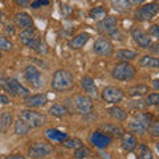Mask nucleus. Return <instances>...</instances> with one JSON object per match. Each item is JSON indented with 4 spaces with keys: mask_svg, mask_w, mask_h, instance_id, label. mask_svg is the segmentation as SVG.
I'll list each match as a JSON object with an SVG mask.
<instances>
[{
    "mask_svg": "<svg viewBox=\"0 0 159 159\" xmlns=\"http://www.w3.org/2000/svg\"><path fill=\"white\" fill-rule=\"evenodd\" d=\"M51 86L54 92H68L74 86V77L70 72L65 70V69H58L54 72L52 81H51Z\"/></svg>",
    "mask_w": 159,
    "mask_h": 159,
    "instance_id": "obj_1",
    "label": "nucleus"
},
{
    "mask_svg": "<svg viewBox=\"0 0 159 159\" xmlns=\"http://www.w3.org/2000/svg\"><path fill=\"white\" fill-rule=\"evenodd\" d=\"M152 123V116L147 113H141L135 116L129 123V130L134 134H145Z\"/></svg>",
    "mask_w": 159,
    "mask_h": 159,
    "instance_id": "obj_2",
    "label": "nucleus"
},
{
    "mask_svg": "<svg viewBox=\"0 0 159 159\" xmlns=\"http://www.w3.org/2000/svg\"><path fill=\"white\" fill-rule=\"evenodd\" d=\"M19 41L31 49H34V51H39V48L43 47V43L40 40V33L34 29L33 27L24 29L23 32H20L19 34Z\"/></svg>",
    "mask_w": 159,
    "mask_h": 159,
    "instance_id": "obj_3",
    "label": "nucleus"
},
{
    "mask_svg": "<svg viewBox=\"0 0 159 159\" xmlns=\"http://www.w3.org/2000/svg\"><path fill=\"white\" fill-rule=\"evenodd\" d=\"M111 76L114 80H118V81H130L135 76V68L131 64L122 61L114 66Z\"/></svg>",
    "mask_w": 159,
    "mask_h": 159,
    "instance_id": "obj_4",
    "label": "nucleus"
},
{
    "mask_svg": "<svg viewBox=\"0 0 159 159\" xmlns=\"http://www.w3.org/2000/svg\"><path fill=\"white\" fill-rule=\"evenodd\" d=\"M2 82V88L11 96H17V97H28L29 90L27 88H24L17 80L15 78H6V80H0Z\"/></svg>",
    "mask_w": 159,
    "mask_h": 159,
    "instance_id": "obj_5",
    "label": "nucleus"
},
{
    "mask_svg": "<svg viewBox=\"0 0 159 159\" xmlns=\"http://www.w3.org/2000/svg\"><path fill=\"white\" fill-rule=\"evenodd\" d=\"M159 11V6L157 2L147 3L145 6H141L135 12H134V17L138 21H150L157 16Z\"/></svg>",
    "mask_w": 159,
    "mask_h": 159,
    "instance_id": "obj_6",
    "label": "nucleus"
},
{
    "mask_svg": "<svg viewBox=\"0 0 159 159\" xmlns=\"http://www.w3.org/2000/svg\"><path fill=\"white\" fill-rule=\"evenodd\" d=\"M19 116L21 119L28 122L32 127H41L43 125H45V122H47L45 116H43V114H40L37 111H33V110H31V109L21 110L19 113Z\"/></svg>",
    "mask_w": 159,
    "mask_h": 159,
    "instance_id": "obj_7",
    "label": "nucleus"
},
{
    "mask_svg": "<svg viewBox=\"0 0 159 159\" xmlns=\"http://www.w3.org/2000/svg\"><path fill=\"white\" fill-rule=\"evenodd\" d=\"M53 152V146L51 143H45V142H36L29 147L28 154L31 158H45L48 155H51Z\"/></svg>",
    "mask_w": 159,
    "mask_h": 159,
    "instance_id": "obj_8",
    "label": "nucleus"
},
{
    "mask_svg": "<svg viewBox=\"0 0 159 159\" xmlns=\"http://www.w3.org/2000/svg\"><path fill=\"white\" fill-rule=\"evenodd\" d=\"M101 98L106 103H119L123 98V92L116 86H106L101 93Z\"/></svg>",
    "mask_w": 159,
    "mask_h": 159,
    "instance_id": "obj_9",
    "label": "nucleus"
},
{
    "mask_svg": "<svg viewBox=\"0 0 159 159\" xmlns=\"http://www.w3.org/2000/svg\"><path fill=\"white\" fill-rule=\"evenodd\" d=\"M24 76H25L27 81L31 84L33 88H41L43 84H44V80H43V76L40 70L33 66V65H28L25 69H24Z\"/></svg>",
    "mask_w": 159,
    "mask_h": 159,
    "instance_id": "obj_10",
    "label": "nucleus"
},
{
    "mask_svg": "<svg viewBox=\"0 0 159 159\" xmlns=\"http://www.w3.org/2000/svg\"><path fill=\"white\" fill-rule=\"evenodd\" d=\"M90 142L94 147L97 148H106L110 146V143L113 142V137H110L109 134L103 131H93L90 135Z\"/></svg>",
    "mask_w": 159,
    "mask_h": 159,
    "instance_id": "obj_11",
    "label": "nucleus"
},
{
    "mask_svg": "<svg viewBox=\"0 0 159 159\" xmlns=\"http://www.w3.org/2000/svg\"><path fill=\"white\" fill-rule=\"evenodd\" d=\"M93 51H94V53L99 54V56H111L114 52V45L107 39L101 37V39L96 40V43H94V45H93Z\"/></svg>",
    "mask_w": 159,
    "mask_h": 159,
    "instance_id": "obj_12",
    "label": "nucleus"
},
{
    "mask_svg": "<svg viewBox=\"0 0 159 159\" xmlns=\"http://www.w3.org/2000/svg\"><path fill=\"white\" fill-rule=\"evenodd\" d=\"M74 106L80 114H90L94 109L92 98L88 96H77L74 99Z\"/></svg>",
    "mask_w": 159,
    "mask_h": 159,
    "instance_id": "obj_13",
    "label": "nucleus"
},
{
    "mask_svg": "<svg viewBox=\"0 0 159 159\" xmlns=\"http://www.w3.org/2000/svg\"><path fill=\"white\" fill-rule=\"evenodd\" d=\"M131 37L138 44L141 48H148L151 45V37L148 36V33H146L143 29L141 28H133L131 29Z\"/></svg>",
    "mask_w": 159,
    "mask_h": 159,
    "instance_id": "obj_14",
    "label": "nucleus"
},
{
    "mask_svg": "<svg viewBox=\"0 0 159 159\" xmlns=\"http://www.w3.org/2000/svg\"><path fill=\"white\" fill-rule=\"evenodd\" d=\"M138 146V139L131 133H122L121 135V147L125 152H131Z\"/></svg>",
    "mask_w": 159,
    "mask_h": 159,
    "instance_id": "obj_15",
    "label": "nucleus"
},
{
    "mask_svg": "<svg viewBox=\"0 0 159 159\" xmlns=\"http://www.w3.org/2000/svg\"><path fill=\"white\" fill-rule=\"evenodd\" d=\"M98 27L103 33L114 34L116 31H117V20H116L114 16H107L106 15V16L102 17V20L98 23Z\"/></svg>",
    "mask_w": 159,
    "mask_h": 159,
    "instance_id": "obj_16",
    "label": "nucleus"
},
{
    "mask_svg": "<svg viewBox=\"0 0 159 159\" xmlns=\"http://www.w3.org/2000/svg\"><path fill=\"white\" fill-rule=\"evenodd\" d=\"M48 102V97L45 94H33L25 97V105L28 107H41Z\"/></svg>",
    "mask_w": 159,
    "mask_h": 159,
    "instance_id": "obj_17",
    "label": "nucleus"
},
{
    "mask_svg": "<svg viewBox=\"0 0 159 159\" xmlns=\"http://www.w3.org/2000/svg\"><path fill=\"white\" fill-rule=\"evenodd\" d=\"M81 88L85 90L88 97H97V94H98L97 85L94 84L92 77H88V76L86 77H82L81 78Z\"/></svg>",
    "mask_w": 159,
    "mask_h": 159,
    "instance_id": "obj_18",
    "label": "nucleus"
},
{
    "mask_svg": "<svg viewBox=\"0 0 159 159\" xmlns=\"http://www.w3.org/2000/svg\"><path fill=\"white\" fill-rule=\"evenodd\" d=\"M13 19H15V23H16V25L20 27L21 29H27V28L33 27V21H32L31 16H29L28 13H25V12H19V13H16Z\"/></svg>",
    "mask_w": 159,
    "mask_h": 159,
    "instance_id": "obj_19",
    "label": "nucleus"
},
{
    "mask_svg": "<svg viewBox=\"0 0 159 159\" xmlns=\"http://www.w3.org/2000/svg\"><path fill=\"white\" fill-rule=\"evenodd\" d=\"M89 39H90V36H89V33H80L77 34L76 37H73L70 41H69V48L70 49H81L82 47L86 45V43L89 41Z\"/></svg>",
    "mask_w": 159,
    "mask_h": 159,
    "instance_id": "obj_20",
    "label": "nucleus"
},
{
    "mask_svg": "<svg viewBox=\"0 0 159 159\" xmlns=\"http://www.w3.org/2000/svg\"><path fill=\"white\" fill-rule=\"evenodd\" d=\"M45 135H47L48 139H51V141H53V142H62L68 138L66 133L60 131V130H57V129H48V130L45 131Z\"/></svg>",
    "mask_w": 159,
    "mask_h": 159,
    "instance_id": "obj_21",
    "label": "nucleus"
},
{
    "mask_svg": "<svg viewBox=\"0 0 159 159\" xmlns=\"http://www.w3.org/2000/svg\"><path fill=\"white\" fill-rule=\"evenodd\" d=\"M12 122H13L12 114H9V113L0 114V133H2V134L7 133L9 129H11Z\"/></svg>",
    "mask_w": 159,
    "mask_h": 159,
    "instance_id": "obj_22",
    "label": "nucleus"
},
{
    "mask_svg": "<svg viewBox=\"0 0 159 159\" xmlns=\"http://www.w3.org/2000/svg\"><path fill=\"white\" fill-rule=\"evenodd\" d=\"M31 129H32V126L21 118L15 122V133H16V135H27V134L31 131Z\"/></svg>",
    "mask_w": 159,
    "mask_h": 159,
    "instance_id": "obj_23",
    "label": "nucleus"
},
{
    "mask_svg": "<svg viewBox=\"0 0 159 159\" xmlns=\"http://www.w3.org/2000/svg\"><path fill=\"white\" fill-rule=\"evenodd\" d=\"M107 113H109V116H110L111 118L117 119V121H125V119H127V113L123 110L122 107L111 106V107L107 109Z\"/></svg>",
    "mask_w": 159,
    "mask_h": 159,
    "instance_id": "obj_24",
    "label": "nucleus"
},
{
    "mask_svg": "<svg viewBox=\"0 0 159 159\" xmlns=\"http://www.w3.org/2000/svg\"><path fill=\"white\" fill-rule=\"evenodd\" d=\"M139 65L143 68H148V69H157L159 66V61L154 56H143L139 60Z\"/></svg>",
    "mask_w": 159,
    "mask_h": 159,
    "instance_id": "obj_25",
    "label": "nucleus"
},
{
    "mask_svg": "<svg viewBox=\"0 0 159 159\" xmlns=\"http://www.w3.org/2000/svg\"><path fill=\"white\" fill-rule=\"evenodd\" d=\"M101 129L103 130V133L109 134L110 137H121L122 135V129L117 126V125H111V123H107V125H102Z\"/></svg>",
    "mask_w": 159,
    "mask_h": 159,
    "instance_id": "obj_26",
    "label": "nucleus"
},
{
    "mask_svg": "<svg viewBox=\"0 0 159 159\" xmlns=\"http://www.w3.org/2000/svg\"><path fill=\"white\" fill-rule=\"evenodd\" d=\"M117 57L121 60V61H133L134 58H137V53L134 51H130V49H121V51L117 52Z\"/></svg>",
    "mask_w": 159,
    "mask_h": 159,
    "instance_id": "obj_27",
    "label": "nucleus"
},
{
    "mask_svg": "<svg viewBox=\"0 0 159 159\" xmlns=\"http://www.w3.org/2000/svg\"><path fill=\"white\" fill-rule=\"evenodd\" d=\"M148 92V86L147 85H143V84H139V85H135L130 89L129 92V96L131 97H141L143 94H146Z\"/></svg>",
    "mask_w": 159,
    "mask_h": 159,
    "instance_id": "obj_28",
    "label": "nucleus"
},
{
    "mask_svg": "<svg viewBox=\"0 0 159 159\" xmlns=\"http://www.w3.org/2000/svg\"><path fill=\"white\" fill-rule=\"evenodd\" d=\"M138 158H141V159H152V158H154V155H152L151 148L148 147L147 145H145V143H142V145L139 146V154H138Z\"/></svg>",
    "mask_w": 159,
    "mask_h": 159,
    "instance_id": "obj_29",
    "label": "nucleus"
},
{
    "mask_svg": "<svg viewBox=\"0 0 159 159\" xmlns=\"http://www.w3.org/2000/svg\"><path fill=\"white\" fill-rule=\"evenodd\" d=\"M89 16H90V19H93V20H99V19L106 16V9L102 8V7H96V8L90 9Z\"/></svg>",
    "mask_w": 159,
    "mask_h": 159,
    "instance_id": "obj_30",
    "label": "nucleus"
},
{
    "mask_svg": "<svg viewBox=\"0 0 159 159\" xmlns=\"http://www.w3.org/2000/svg\"><path fill=\"white\" fill-rule=\"evenodd\" d=\"M62 146L66 147V148H70V150H76V148L81 147L82 146V142L80 141L77 138H72V139H65V141H62Z\"/></svg>",
    "mask_w": 159,
    "mask_h": 159,
    "instance_id": "obj_31",
    "label": "nucleus"
},
{
    "mask_svg": "<svg viewBox=\"0 0 159 159\" xmlns=\"http://www.w3.org/2000/svg\"><path fill=\"white\" fill-rule=\"evenodd\" d=\"M49 113L54 117H64L68 114V110H66V107L62 105H53L49 109Z\"/></svg>",
    "mask_w": 159,
    "mask_h": 159,
    "instance_id": "obj_32",
    "label": "nucleus"
},
{
    "mask_svg": "<svg viewBox=\"0 0 159 159\" xmlns=\"http://www.w3.org/2000/svg\"><path fill=\"white\" fill-rule=\"evenodd\" d=\"M90 150H89L88 147H84V146H81V147H78V148H76L74 150V154H73V157L74 158H77V159H82V158H88L89 155H90Z\"/></svg>",
    "mask_w": 159,
    "mask_h": 159,
    "instance_id": "obj_33",
    "label": "nucleus"
},
{
    "mask_svg": "<svg viewBox=\"0 0 159 159\" xmlns=\"http://www.w3.org/2000/svg\"><path fill=\"white\" fill-rule=\"evenodd\" d=\"M147 106H157L159 103V94L158 93H150L145 99Z\"/></svg>",
    "mask_w": 159,
    "mask_h": 159,
    "instance_id": "obj_34",
    "label": "nucleus"
},
{
    "mask_svg": "<svg viewBox=\"0 0 159 159\" xmlns=\"http://www.w3.org/2000/svg\"><path fill=\"white\" fill-rule=\"evenodd\" d=\"M12 43L9 41V40H7L6 37H3L2 34H0V51H6V52H9L12 51Z\"/></svg>",
    "mask_w": 159,
    "mask_h": 159,
    "instance_id": "obj_35",
    "label": "nucleus"
},
{
    "mask_svg": "<svg viewBox=\"0 0 159 159\" xmlns=\"http://www.w3.org/2000/svg\"><path fill=\"white\" fill-rule=\"evenodd\" d=\"M148 36L154 37L155 40L159 37V27L157 25V24H154V25L150 27V29H148Z\"/></svg>",
    "mask_w": 159,
    "mask_h": 159,
    "instance_id": "obj_36",
    "label": "nucleus"
},
{
    "mask_svg": "<svg viewBox=\"0 0 159 159\" xmlns=\"http://www.w3.org/2000/svg\"><path fill=\"white\" fill-rule=\"evenodd\" d=\"M44 6H49V0H36V2H32V4H31V7L34 9L44 7Z\"/></svg>",
    "mask_w": 159,
    "mask_h": 159,
    "instance_id": "obj_37",
    "label": "nucleus"
},
{
    "mask_svg": "<svg viewBox=\"0 0 159 159\" xmlns=\"http://www.w3.org/2000/svg\"><path fill=\"white\" fill-rule=\"evenodd\" d=\"M150 127H151V134H152V135L158 137L159 135V122L158 121H152Z\"/></svg>",
    "mask_w": 159,
    "mask_h": 159,
    "instance_id": "obj_38",
    "label": "nucleus"
},
{
    "mask_svg": "<svg viewBox=\"0 0 159 159\" xmlns=\"http://www.w3.org/2000/svg\"><path fill=\"white\" fill-rule=\"evenodd\" d=\"M9 102H11V99L8 98V96H6V94H0V103H2V105H8Z\"/></svg>",
    "mask_w": 159,
    "mask_h": 159,
    "instance_id": "obj_39",
    "label": "nucleus"
},
{
    "mask_svg": "<svg viewBox=\"0 0 159 159\" xmlns=\"http://www.w3.org/2000/svg\"><path fill=\"white\" fill-rule=\"evenodd\" d=\"M15 3H16L19 7H27L28 4L31 3V0H15Z\"/></svg>",
    "mask_w": 159,
    "mask_h": 159,
    "instance_id": "obj_40",
    "label": "nucleus"
},
{
    "mask_svg": "<svg viewBox=\"0 0 159 159\" xmlns=\"http://www.w3.org/2000/svg\"><path fill=\"white\" fill-rule=\"evenodd\" d=\"M126 2L130 4V6H141L145 0H126Z\"/></svg>",
    "mask_w": 159,
    "mask_h": 159,
    "instance_id": "obj_41",
    "label": "nucleus"
},
{
    "mask_svg": "<svg viewBox=\"0 0 159 159\" xmlns=\"http://www.w3.org/2000/svg\"><path fill=\"white\" fill-rule=\"evenodd\" d=\"M8 159H24L23 155H9Z\"/></svg>",
    "mask_w": 159,
    "mask_h": 159,
    "instance_id": "obj_42",
    "label": "nucleus"
},
{
    "mask_svg": "<svg viewBox=\"0 0 159 159\" xmlns=\"http://www.w3.org/2000/svg\"><path fill=\"white\" fill-rule=\"evenodd\" d=\"M154 88H155V90L159 89V85H158V80H154Z\"/></svg>",
    "mask_w": 159,
    "mask_h": 159,
    "instance_id": "obj_43",
    "label": "nucleus"
},
{
    "mask_svg": "<svg viewBox=\"0 0 159 159\" xmlns=\"http://www.w3.org/2000/svg\"><path fill=\"white\" fill-rule=\"evenodd\" d=\"M2 17H3V13H2V11H0V21H2Z\"/></svg>",
    "mask_w": 159,
    "mask_h": 159,
    "instance_id": "obj_44",
    "label": "nucleus"
},
{
    "mask_svg": "<svg viewBox=\"0 0 159 159\" xmlns=\"http://www.w3.org/2000/svg\"><path fill=\"white\" fill-rule=\"evenodd\" d=\"M0 58H2V51H0Z\"/></svg>",
    "mask_w": 159,
    "mask_h": 159,
    "instance_id": "obj_45",
    "label": "nucleus"
},
{
    "mask_svg": "<svg viewBox=\"0 0 159 159\" xmlns=\"http://www.w3.org/2000/svg\"><path fill=\"white\" fill-rule=\"evenodd\" d=\"M89 2H93V0H89Z\"/></svg>",
    "mask_w": 159,
    "mask_h": 159,
    "instance_id": "obj_46",
    "label": "nucleus"
}]
</instances>
